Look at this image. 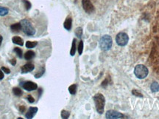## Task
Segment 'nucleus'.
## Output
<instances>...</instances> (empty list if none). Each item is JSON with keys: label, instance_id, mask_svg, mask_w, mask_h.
Returning <instances> with one entry per match:
<instances>
[{"label": "nucleus", "instance_id": "nucleus-1", "mask_svg": "<svg viewBox=\"0 0 159 119\" xmlns=\"http://www.w3.org/2000/svg\"><path fill=\"white\" fill-rule=\"evenodd\" d=\"M94 101L95 103L96 110L99 114H102L104 112V108L105 105V98L104 95L101 93L96 94L94 96Z\"/></svg>", "mask_w": 159, "mask_h": 119}, {"label": "nucleus", "instance_id": "nucleus-2", "mask_svg": "<svg viewBox=\"0 0 159 119\" xmlns=\"http://www.w3.org/2000/svg\"><path fill=\"white\" fill-rule=\"evenodd\" d=\"M21 30L23 31V32L27 36H33L36 34V30L34 29V27H33L32 24L29 20L27 19H22L21 21Z\"/></svg>", "mask_w": 159, "mask_h": 119}, {"label": "nucleus", "instance_id": "nucleus-3", "mask_svg": "<svg viewBox=\"0 0 159 119\" xmlns=\"http://www.w3.org/2000/svg\"><path fill=\"white\" fill-rule=\"evenodd\" d=\"M113 41L112 38L109 35H105L102 36L99 40V47L102 50L108 51L112 47Z\"/></svg>", "mask_w": 159, "mask_h": 119}, {"label": "nucleus", "instance_id": "nucleus-4", "mask_svg": "<svg viewBox=\"0 0 159 119\" xmlns=\"http://www.w3.org/2000/svg\"><path fill=\"white\" fill-rule=\"evenodd\" d=\"M148 69L147 67H145L143 64H139L134 69V73L136 76L139 79H145L148 75Z\"/></svg>", "mask_w": 159, "mask_h": 119}, {"label": "nucleus", "instance_id": "nucleus-5", "mask_svg": "<svg viewBox=\"0 0 159 119\" xmlns=\"http://www.w3.org/2000/svg\"><path fill=\"white\" fill-rule=\"evenodd\" d=\"M129 41V37L127 34L125 33H119L117 34V37H116V42H117V44L121 47L125 46L127 44Z\"/></svg>", "mask_w": 159, "mask_h": 119}, {"label": "nucleus", "instance_id": "nucleus-6", "mask_svg": "<svg viewBox=\"0 0 159 119\" xmlns=\"http://www.w3.org/2000/svg\"><path fill=\"white\" fill-rule=\"evenodd\" d=\"M106 118L108 119H118L124 118L123 114L115 111V110H108L105 114Z\"/></svg>", "mask_w": 159, "mask_h": 119}, {"label": "nucleus", "instance_id": "nucleus-7", "mask_svg": "<svg viewBox=\"0 0 159 119\" xmlns=\"http://www.w3.org/2000/svg\"><path fill=\"white\" fill-rule=\"evenodd\" d=\"M21 87L24 88L26 91H33V90H36L38 89L37 84L34 83V82H31V81H28V82H24L21 84Z\"/></svg>", "mask_w": 159, "mask_h": 119}, {"label": "nucleus", "instance_id": "nucleus-8", "mask_svg": "<svg viewBox=\"0 0 159 119\" xmlns=\"http://www.w3.org/2000/svg\"><path fill=\"white\" fill-rule=\"evenodd\" d=\"M82 5L84 11L88 14H92L94 12V7L90 0H82Z\"/></svg>", "mask_w": 159, "mask_h": 119}, {"label": "nucleus", "instance_id": "nucleus-9", "mask_svg": "<svg viewBox=\"0 0 159 119\" xmlns=\"http://www.w3.org/2000/svg\"><path fill=\"white\" fill-rule=\"evenodd\" d=\"M38 107H31L28 109V111L26 112V113L25 114V118L27 119H32L33 117L36 115V114L38 112Z\"/></svg>", "mask_w": 159, "mask_h": 119}, {"label": "nucleus", "instance_id": "nucleus-10", "mask_svg": "<svg viewBox=\"0 0 159 119\" xmlns=\"http://www.w3.org/2000/svg\"><path fill=\"white\" fill-rule=\"evenodd\" d=\"M35 66L33 63H27L21 67V73H27L34 70Z\"/></svg>", "mask_w": 159, "mask_h": 119}, {"label": "nucleus", "instance_id": "nucleus-11", "mask_svg": "<svg viewBox=\"0 0 159 119\" xmlns=\"http://www.w3.org/2000/svg\"><path fill=\"white\" fill-rule=\"evenodd\" d=\"M64 26L67 31H70L72 26V19L70 16H68V17L66 18V19L64 23Z\"/></svg>", "mask_w": 159, "mask_h": 119}, {"label": "nucleus", "instance_id": "nucleus-12", "mask_svg": "<svg viewBox=\"0 0 159 119\" xmlns=\"http://www.w3.org/2000/svg\"><path fill=\"white\" fill-rule=\"evenodd\" d=\"M12 42L13 44H18L19 46H23L24 44V42H23L22 39L19 36H13L12 38Z\"/></svg>", "mask_w": 159, "mask_h": 119}, {"label": "nucleus", "instance_id": "nucleus-13", "mask_svg": "<svg viewBox=\"0 0 159 119\" xmlns=\"http://www.w3.org/2000/svg\"><path fill=\"white\" fill-rule=\"evenodd\" d=\"M11 29L13 32L14 33H18L21 30V23H16V24H13L11 26Z\"/></svg>", "mask_w": 159, "mask_h": 119}, {"label": "nucleus", "instance_id": "nucleus-14", "mask_svg": "<svg viewBox=\"0 0 159 119\" xmlns=\"http://www.w3.org/2000/svg\"><path fill=\"white\" fill-rule=\"evenodd\" d=\"M35 56H36V53L33 51L29 50L27 52H26V53L24 54V59L26 60H30V59H32L33 58L35 57Z\"/></svg>", "mask_w": 159, "mask_h": 119}, {"label": "nucleus", "instance_id": "nucleus-15", "mask_svg": "<svg viewBox=\"0 0 159 119\" xmlns=\"http://www.w3.org/2000/svg\"><path fill=\"white\" fill-rule=\"evenodd\" d=\"M13 93L16 96H21L23 94L22 90L19 87H13Z\"/></svg>", "mask_w": 159, "mask_h": 119}, {"label": "nucleus", "instance_id": "nucleus-16", "mask_svg": "<svg viewBox=\"0 0 159 119\" xmlns=\"http://www.w3.org/2000/svg\"><path fill=\"white\" fill-rule=\"evenodd\" d=\"M150 88H151L152 92H156L159 91V84L158 82H153V83L151 84Z\"/></svg>", "mask_w": 159, "mask_h": 119}, {"label": "nucleus", "instance_id": "nucleus-17", "mask_svg": "<svg viewBox=\"0 0 159 119\" xmlns=\"http://www.w3.org/2000/svg\"><path fill=\"white\" fill-rule=\"evenodd\" d=\"M75 53H76V39H74L72 42V48H71L70 55L72 56H74V55H75Z\"/></svg>", "mask_w": 159, "mask_h": 119}, {"label": "nucleus", "instance_id": "nucleus-18", "mask_svg": "<svg viewBox=\"0 0 159 119\" xmlns=\"http://www.w3.org/2000/svg\"><path fill=\"white\" fill-rule=\"evenodd\" d=\"M69 91L72 95H75L77 92V85L76 84H72V85L69 86Z\"/></svg>", "mask_w": 159, "mask_h": 119}, {"label": "nucleus", "instance_id": "nucleus-19", "mask_svg": "<svg viewBox=\"0 0 159 119\" xmlns=\"http://www.w3.org/2000/svg\"><path fill=\"white\" fill-rule=\"evenodd\" d=\"M37 44L38 42H30V41H27L26 42V47H27V48H33V47H36Z\"/></svg>", "mask_w": 159, "mask_h": 119}, {"label": "nucleus", "instance_id": "nucleus-20", "mask_svg": "<svg viewBox=\"0 0 159 119\" xmlns=\"http://www.w3.org/2000/svg\"><path fill=\"white\" fill-rule=\"evenodd\" d=\"M8 12H9V10L7 8L0 7V16H6V15L8 14Z\"/></svg>", "mask_w": 159, "mask_h": 119}, {"label": "nucleus", "instance_id": "nucleus-21", "mask_svg": "<svg viewBox=\"0 0 159 119\" xmlns=\"http://www.w3.org/2000/svg\"><path fill=\"white\" fill-rule=\"evenodd\" d=\"M13 50H14V52L16 53V55H17L20 59H21L23 56V53H22V50H21V49H20L19 47H15L14 49H13Z\"/></svg>", "mask_w": 159, "mask_h": 119}, {"label": "nucleus", "instance_id": "nucleus-22", "mask_svg": "<svg viewBox=\"0 0 159 119\" xmlns=\"http://www.w3.org/2000/svg\"><path fill=\"white\" fill-rule=\"evenodd\" d=\"M75 35L77 36V38L80 39L81 36L83 35V29L82 27H77V29L75 30Z\"/></svg>", "mask_w": 159, "mask_h": 119}, {"label": "nucleus", "instance_id": "nucleus-23", "mask_svg": "<svg viewBox=\"0 0 159 119\" xmlns=\"http://www.w3.org/2000/svg\"><path fill=\"white\" fill-rule=\"evenodd\" d=\"M69 115H70V112L69 111L62 110V112H61V117H62V118H68L69 117Z\"/></svg>", "mask_w": 159, "mask_h": 119}, {"label": "nucleus", "instance_id": "nucleus-24", "mask_svg": "<svg viewBox=\"0 0 159 119\" xmlns=\"http://www.w3.org/2000/svg\"><path fill=\"white\" fill-rule=\"evenodd\" d=\"M83 42L82 40L80 41L78 45V53L80 55H81L83 53Z\"/></svg>", "mask_w": 159, "mask_h": 119}, {"label": "nucleus", "instance_id": "nucleus-25", "mask_svg": "<svg viewBox=\"0 0 159 119\" xmlns=\"http://www.w3.org/2000/svg\"><path fill=\"white\" fill-rule=\"evenodd\" d=\"M22 2H24V6H25V8L26 11H28V10H30L31 8V3L29 1H27V0H22Z\"/></svg>", "mask_w": 159, "mask_h": 119}, {"label": "nucleus", "instance_id": "nucleus-26", "mask_svg": "<svg viewBox=\"0 0 159 119\" xmlns=\"http://www.w3.org/2000/svg\"><path fill=\"white\" fill-rule=\"evenodd\" d=\"M44 70H44V67H43L42 70H41V72H39V73H36V76H35V77H36V79H39V78H40L41 76H42L43 74L44 73Z\"/></svg>", "mask_w": 159, "mask_h": 119}, {"label": "nucleus", "instance_id": "nucleus-27", "mask_svg": "<svg viewBox=\"0 0 159 119\" xmlns=\"http://www.w3.org/2000/svg\"><path fill=\"white\" fill-rule=\"evenodd\" d=\"M26 98H27V99H28V101H29L30 103H31V104H32V103H34L35 99H34V98H33V97L32 96V95H29L27 97H26Z\"/></svg>", "mask_w": 159, "mask_h": 119}, {"label": "nucleus", "instance_id": "nucleus-28", "mask_svg": "<svg viewBox=\"0 0 159 119\" xmlns=\"http://www.w3.org/2000/svg\"><path fill=\"white\" fill-rule=\"evenodd\" d=\"M1 69H2V70H3V72H5L6 74L11 73V70H10L8 68H7V67H2Z\"/></svg>", "mask_w": 159, "mask_h": 119}, {"label": "nucleus", "instance_id": "nucleus-29", "mask_svg": "<svg viewBox=\"0 0 159 119\" xmlns=\"http://www.w3.org/2000/svg\"><path fill=\"white\" fill-rule=\"evenodd\" d=\"M26 110V107L25 106H20L19 107V111L21 112H24V111H25Z\"/></svg>", "mask_w": 159, "mask_h": 119}, {"label": "nucleus", "instance_id": "nucleus-30", "mask_svg": "<svg viewBox=\"0 0 159 119\" xmlns=\"http://www.w3.org/2000/svg\"><path fill=\"white\" fill-rule=\"evenodd\" d=\"M132 93H133L134 95H137V96H139V97H142V95H139V94H140L138 91H136V90H132Z\"/></svg>", "mask_w": 159, "mask_h": 119}, {"label": "nucleus", "instance_id": "nucleus-31", "mask_svg": "<svg viewBox=\"0 0 159 119\" xmlns=\"http://www.w3.org/2000/svg\"><path fill=\"white\" fill-rule=\"evenodd\" d=\"M11 63L12 64V65H13V66H15V65H16V59H11Z\"/></svg>", "mask_w": 159, "mask_h": 119}, {"label": "nucleus", "instance_id": "nucleus-32", "mask_svg": "<svg viewBox=\"0 0 159 119\" xmlns=\"http://www.w3.org/2000/svg\"><path fill=\"white\" fill-rule=\"evenodd\" d=\"M3 79H4V74H3L2 70L1 69V70H0V80H2Z\"/></svg>", "mask_w": 159, "mask_h": 119}, {"label": "nucleus", "instance_id": "nucleus-33", "mask_svg": "<svg viewBox=\"0 0 159 119\" xmlns=\"http://www.w3.org/2000/svg\"><path fill=\"white\" fill-rule=\"evenodd\" d=\"M2 40H3V37L1 35H0V46H1L2 42Z\"/></svg>", "mask_w": 159, "mask_h": 119}, {"label": "nucleus", "instance_id": "nucleus-34", "mask_svg": "<svg viewBox=\"0 0 159 119\" xmlns=\"http://www.w3.org/2000/svg\"><path fill=\"white\" fill-rule=\"evenodd\" d=\"M41 92H42V89H39V96H41Z\"/></svg>", "mask_w": 159, "mask_h": 119}]
</instances>
